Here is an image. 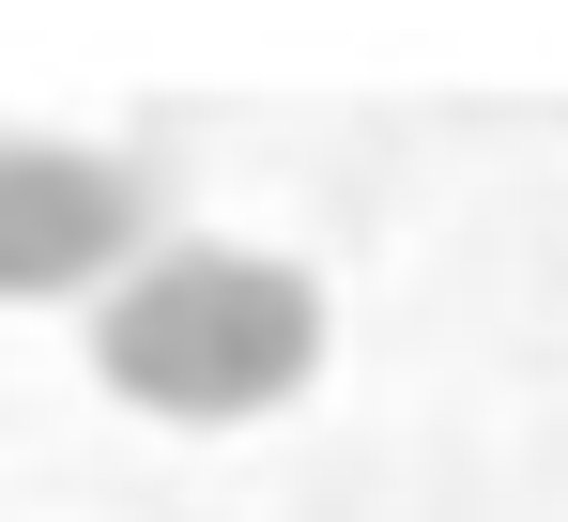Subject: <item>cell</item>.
I'll return each mask as SVG.
<instances>
[{
    "instance_id": "cell-1",
    "label": "cell",
    "mask_w": 568,
    "mask_h": 522,
    "mask_svg": "<svg viewBox=\"0 0 568 522\" xmlns=\"http://www.w3.org/2000/svg\"><path fill=\"white\" fill-rule=\"evenodd\" d=\"M307 369H323V292L262 247H139L93 292V384L139 415L231 431V415H277Z\"/></svg>"
},
{
    "instance_id": "cell-2",
    "label": "cell",
    "mask_w": 568,
    "mask_h": 522,
    "mask_svg": "<svg viewBox=\"0 0 568 522\" xmlns=\"http://www.w3.org/2000/svg\"><path fill=\"white\" fill-rule=\"evenodd\" d=\"M139 261V170L78 139H0V308L108 292Z\"/></svg>"
}]
</instances>
